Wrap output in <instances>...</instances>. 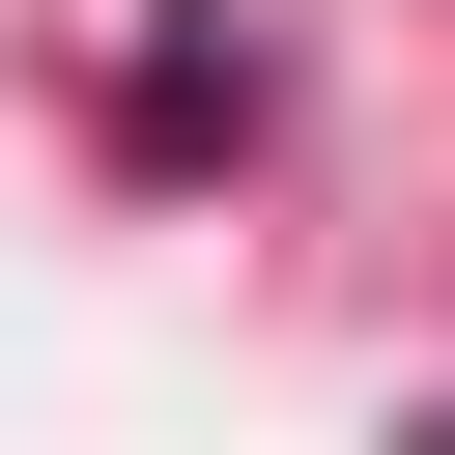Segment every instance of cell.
Wrapping results in <instances>:
<instances>
[{
  "label": "cell",
  "instance_id": "6da1fadb",
  "mask_svg": "<svg viewBox=\"0 0 455 455\" xmlns=\"http://www.w3.org/2000/svg\"><path fill=\"white\" fill-rule=\"evenodd\" d=\"M427 455H455V398H427Z\"/></svg>",
  "mask_w": 455,
  "mask_h": 455
}]
</instances>
